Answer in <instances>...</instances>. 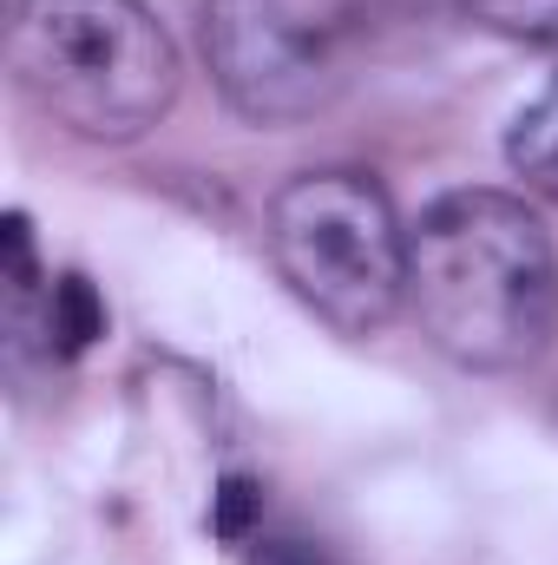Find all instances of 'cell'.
Returning a JSON list of instances; mask_svg holds the SVG:
<instances>
[{
	"instance_id": "3",
	"label": "cell",
	"mask_w": 558,
	"mask_h": 565,
	"mask_svg": "<svg viewBox=\"0 0 558 565\" xmlns=\"http://www.w3.org/2000/svg\"><path fill=\"white\" fill-rule=\"evenodd\" d=\"M270 264L335 335H382L408 309V224L368 171H296L270 198Z\"/></svg>"
},
{
	"instance_id": "2",
	"label": "cell",
	"mask_w": 558,
	"mask_h": 565,
	"mask_svg": "<svg viewBox=\"0 0 558 565\" xmlns=\"http://www.w3.org/2000/svg\"><path fill=\"white\" fill-rule=\"evenodd\" d=\"M13 86L93 145L144 139L178 99V46L144 0H13Z\"/></svg>"
},
{
	"instance_id": "6",
	"label": "cell",
	"mask_w": 558,
	"mask_h": 565,
	"mask_svg": "<svg viewBox=\"0 0 558 565\" xmlns=\"http://www.w3.org/2000/svg\"><path fill=\"white\" fill-rule=\"evenodd\" d=\"M99 335H106V302H99V289L79 277V270H66V277L53 282V302H46V349H53V355H86Z\"/></svg>"
},
{
	"instance_id": "4",
	"label": "cell",
	"mask_w": 558,
	"mask_h": 565,
	"mask_svg": "<svg viewBox=\"0 0 558 565\" xmlns=\"http://www.w3.org/2000/svg\"><path fill=\"white\" fill-rule=\"evenodd\" d=\"M204 60L217 93L250 126H296L315 119L335 93V53L315 20H302L289 0H204Z\"/></svg>"
},
{
	"instance_id": "8",
	"label": "cell",
	"mask_w": 558,
	"mask_h": 565,
	"mask_svg": "<svg viewBox=\"0 0 558 565\" xmlns=\"http://www.w3.org/2000/svg\"><path fill=\"white\" fill-rule=\"evenodd\" d=\"M250 565H342L329 546H315V540H296V533H277V540H257V553Z\"/></svg>"
},
{
	"instance_id": "1",
	"label": "cell",
	"mask_w": 558,
	"mask_h": 565,
	"mask_svg": "<svg viewBox=\"0 0 558 565\" xmlns=\"http://www.w3.org/2000/svg\"><path fill=\"white\" fill-rule=\"evenodd\" d=\"M408 309L420 335L473 375L539 362L558 335V244L546 217L493 184L433 198L408 224Z\"/></svg>"
},
{
	"instance_id": "5",
	"label": "cell",
	"mask_w": 558,
	"mask_h": 565,
	"mask_svg": "<svg viewBox=\"0 0 558 565\" xmlns=\"http://www.w3.org/2000/svg\"><path fill=\"white\" fill-rule=\"evenodd\" d=\"M506 164H513V178H519L533 198L558 204V79L539 99L519 106V119H513V132H506Z\"/></svg>"
},
{
	"instance_id": "7",
	"label": "cell",
	"mask_w": 558,
	"mask_h": 565,
	"mask_svg": "<svg viewBox=\"0 0 558 565\" xmlns=\"http://www.w3.org/2000/svg\"><path fill=\"white\" fill-rule=\"evenodd\" d=\"M257 513H264V487L244 480V473H230V480L217 487V500H211V526H217V540H250Z\"/></svg>"
}]
</instances>
